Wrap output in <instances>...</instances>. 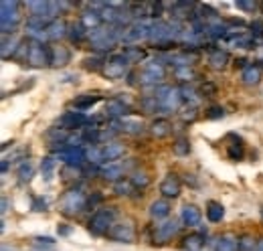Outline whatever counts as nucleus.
Segmentation results:
<instances>
[{"instance_id": "nucleus-31", "label": "nucleus", "mask_w": 263, "mask_h": 251, "mask_svg": "<svg viewBox=\"0 0 263 251\" xmlns=\"http://www.w3.org/2000/svg\"><path fill=\"white\" fill-rule=\"evenodd\" d=\"M122 132H126V134H142L144 132V124L140 122V120H132V118H124L122 122Z\"/></svg>"}, {"instance_id": "nucleus-20", "label": "nucleus", "mask_w": 263, "mask_h": 251, "mask_svg": "<svg viewBox=\"0 0 263 251\" xmlns=\"http://www.w3.org/2000/svg\"><path fill=\"white\" fill-rule=\"evenodd\" d=\"M69 61H71V51L67 47H61V45L51 47V65L53 67H63Z\"/></svg>"}, {"instance_id": "nucleus-30", "label": "nucleus", "mask_w": 263, "mask_h": 251, "mask_svg": "<svg viewBox=\"0 0 263 251\" xmlns=\"http://www.w3.org/2000/svg\"><path fill=\"white\" fill-rule=\"evenodd\" d=\"M101 21H103V19H101V12H96V10H91V12H83V16H81V25H83L87 31L98 29Z\"/></svg>"}, {"instance_id": "nucleus-40", "label": "nucleus", "mask_w": 263, "mask_h": 251, "mask_svg": "<svg viewBox=\"0 0 263 251\" xmlns=\"http://www.w3.org/2000/svg\"><path fill=\"white\" fill-rule=\"evenodd\" d=\"M130 181L134 183V187H142V188L150 183V178H148V174H146V172H136Z\"/></svg>"}, {"instance_id": "nucleus-7", "label": "nucleus", "mask_w": 263, "mask_h": 251, "mask_svg": "<svg viewBox=\"0 0 263 251\" xmlns=\"http://www.w3.org/2000/svg\"><path fill=\"white\" fill-rule=\"evenodd\" d=\"M27 63L33 67H45L51 65V47L41 43V41H29V53Z\"/></svg>"}, {"instance_id": "nucleus-35", "label": "nucleus", "mask_w": 263, "mask_h": 251, "mask_svg": "<svg viewBox=\"0 0 263 251\" xmlns=\"http://www.w3.org/2000/svg\"><path fill=\"white\" fill-rule=\"evenodd\" d=\"M55 166H57V162H55L51 156L43 158V162H41V172H43V176H45L47 181L53 178V170H55Z\"/></svg>"}, {"instance_id": "nucleus-1", "label": "nucleus", "mask_w": 263, "mask_h": 251, "mask_svg": "<svg viewBox=\"0 0 263 251\" xmlns=\"http://www.w3.org/2000/svg\"><path fill=\"white\" fill-rule=\"evenodd\" d=\"M124 34H120L118 27H98L93 31H89L87 39L91 43V47L96 51H109L118 45V41L122 39Z\"/></svg>"}, {"instance_id": "nucleus-32", "label": "nucleus", "mask_w": 263, "mask_h": 251, "mask_svg": "<svg viewBox=\"0 0 263 251\" xmlns=\"http://www.w3.org/2000/svg\"><path fill=\"white\" fill-rule=\"evenodd\" d=\"M172 150H174L176 156H186V154L191 152V142H189V138H186V136L176 138V142L172 144Z\"/></svg>"}, {"instance_id": "nucleus-10", "label": "nucleus", "mask_w": 263, "mask_h": 251, "mask_svg": "<svg viewBox=\"0 0 263 251\" xmlns=\"http://www.w3.org/2000/svg\"><path fill=\"white\" fill-rule=\"evenodd\" d=\"M152 21H138V23H134L132 27H128L126 31L122 32L124 37V41L126 43H140V41H144V39H150V31H152Z\"/></svg>"}, {"instance_id": "nucleus-38", "label": "nucleus", "mask_w": 263, "mask_h": 251, "mask_svg": "<svg viewBox=\"0 0 263 251\" xmlns=\"http://www.w3.org/2000/svg\"><path fill=\"white\" fill-rule=\"evenodd\" d=\"M227 154H229L231 160H241V158L245 156V148H243L241 142H239V144H231L229 150H227Z\"/></svg>"}, {"instance_id": "nucleus-11", "label": "nucleus", "mask_w": 263, "mask_h": 251, "mask_svg": "<svg viewBox=\"0 0 263 251\" xmlns=\"http://www.w3.org/2000/svg\"><path fill=\"white\" fill-rule=\"evenodd\" d=\"M89 124H91V120L81 112H65L57 120V126H61V130H85L83 126Z\"/></svg>"}, {"instance_id": "nucleus-3", "label": "nucleus", "mask_w": 263, "mask_h": 251, "mask_svg": "<svg viewBox=\"0 0 263 251\" xmlns=\"http://www.w3.org/2000/svg\"><path fill=\"white\" fill-rule=\"evenodd\" d=\"M154 97L160 105V112H178L184 97H182V92L178 87H170V85H158L156 92H154Z\"/></svg>"}, {"instance_id": "nucleus-23", "label": "nucleus", "mask_w": 263, "mask_h": 251, "mask_svg": "<svg viewBox=\"0 0 263 251\" xmlns=\"http://www.w3.org/2000/svg\"><path fill=\"white\" fill-rule=\"evenodd\" d=\"M101 150H103V160L105 162H116L120 156H124V146L118 144V142H107Z\"/></svg>"}, {"instance_id": "nucleus-26", "label": "nucleus", "mask_w": 263, "mask_h": 251, "mask_svg": "<svg viewBox=\"0 0 263 251\" xmlns=\"http://www.w3.org/2000/svg\"><path fill=\"white\" fill-rule=\"evenodd\" d=\"M67 27L63 21H53L49 27H47V31H45V34H47V41L51 39V41H57V39H61V37H65L67 34Z\"/></svg>"}, {"instance_id": "nucleus-43", "label": "nucleus", "mask_w": 263, "mask_h": 251, "mask_svg": "<svg viewBox=\"0 0 263 251\" xmlns=\"http://www.w3.org/2000/svg\"><path fill=\"white\" fill-rule=\"evenodd\" d=\"M235 6L241 8V10H255L257 4H255V2H241V0H239V2H235Z\"/></svg>"}, {"instance_id": "nucleus-42", "label": "nucleus", "mask_w": 263, "mask_h": 251, "mask_svg": "<svg viewBox=\"0 0 263 251\" xmlns=\"http://www.w3.org/2000/svg\"><path fill=\"white\" fill-rule=\"evenodd\" d=\"M223 116H225V110L219 107V105H215V107H211V110L206 112V118H209V120H217V118H223Z\"/></svg>"}, {"instance_id": "nucleus-5", "label": "nucleus", "mask_w": 263, "mask_h": 251, "mask_svg": "<svg viewBox=\"0 0 263 251\" xmlns=\"http://www.w3.org/2000/svg\"><path fill=\"white\" fill-rule=\"evenodd\" d=\"M128 67H130V59L124 55V53H114L109 57H105L103 63V73L107 79H120L128 73Z\"/></svg>"}, {"instance_id": "nucleus-27", "label": "nucleus", "mask_w": 263, "mask_h": 251, "mask_svg": "<svg viewBox=\"0 0 263 251\" xmlns=\"http://www.w3.org/2000/svg\"><path fill=\"white\" fill-rule=\"evenodd\" d=\"M150 132H152V136H156V138H164V136H168V134L172 132V126H170V122L164 120V118H158V120L152 122Z\"/></svg>"}, {"instance_id": "nucleus-39", "label": "nucleus", "mask_w": 263, "mask_h": 251, "mask_svg": "<svg viewBox=\"0 0 263 251\" xmlns=\"http://www.w3.org/2000/svg\"><path fill=\"white\" fill-rule=\"evenodd\" d=\"M174 73H176V77H180L182 81H191V79L197 75V73H195L193 69H189V67H176Z\"/></svg>"}, {"instance_id": "nucleus-21", "label": "nucleus", "mask_w": 263, "mask_h": 251, "mask_svg": "<svg viewBox=\"0 0 263 251\" xmlns=\"http://www.w3.org/2000/svg\"><path fill=\"white\" fill-rule=\"evenodd\" d=\"M170 215V203L166 199H160V201H154L150 205V217L156 221H162Z\"/></svg>"}, {"instance_id": "nucleus-15", "label": "nucleus", "mask_w": 263, "mask_h": 251, "mask_svg": "<svg viewBox=\"0 0 263 251\" xmlns=\"http://www.w3.org/2000/svg\"><path fill=\"white\" fill-rule=\"evenodd\" d=\"M59 158L69 164V166H79L83 164L87 158H85V150L81 146H65L61 152H59Z\"/></svg>"}, {"instance_id": "nucleus-45", "label": "nucleus", "mask_w": 263, "mask_h": 251, "mask_svg": "<svg viewBox=\"0 0 263 251\" xmlns=\"http://www.w3.org/2000/svg\"><path fill=\"white\" fill-rule=\"evenodd\" d=\"M101 199H103L101 194H93V196H89V199H87V205H89V207H96Z\"/></svg>"}, {"instance_id": "nucleus-41", "label": "nucleus", "mask_w": 263, "mask_h": 251, "mask_svg": "<svg viewBox=\"0 0 263 251\" xmlns=\"http://www.w3.org/2000/svg\"><path fill=\"white\" fill-rule=\"evenodd\" d=\"M257 243L251 239V237H243L239 239V251H255Z\"/></svg>"}, {"instance_id": "nucleus-28", "label": "nucleus", "mask_w": 263, "mask_h": 251, "mask_svg": "<svg viewBox=\"0 0 263 251\" xmlns=\"http://www.w3.org/2000/svg\"><path fill=\"white\" fill-rule=\"evenodd\" d=\"M87 34H89V31L81 25V21H79V23H73V25L69 27V32H67V37H69L73 43H81L83 39H87Z\"/></svg>"}, {"instance_id": "nucleus-44", "label": "nucleus", "mask_w": 263, "mask_h": 251, "mask_svg": "<svg viewBox=\"0 0 263 251\" xmlns=\"http://www.w3.org/2000/svg\"><path fill=\"white\" fill-rule=\"evenodd\" d=\"M34 241H39V243H45V245H49V247H53V245H55V241H53L51 237H36Z\"/></svg>"}, {"instance_id": "nucleus-16", "label": "nucleus", "mask_w": 263, "mask_h": 251, "mask_svg": "<svg viewBox=\"0 0 263 251\" xmlns=\"http://www.w3.org/2000/svg\"><path fill=\"white\" fill-rule=\"evenodd\" d=\"M160 192L164 194L166 199H176L180 194V178L176 174H168L160 183Z\"/></svg>"}, {"instance_id": "nucleus-29", "label": "nucleus", "mask_w": 263, "mask_h": 251, "mask_svg": "<svg viewBox=\"0 0 263 251\" xmlns=\"http://www.w3.org/2000/svg\"><path fill=\"white\" fill-rule=\"evenodd\" d=\"M209 63H211L215 69H223V67L229 63V53H227V51H221V49H215V51H211V55H209Z\"/></svg>"}, {"instance_id": "nucleus-36", "label": "nucleus", "mask_w": 263, "mask_h": 251, "mask_svg": "<svg viewBox=\"0 0 263 251\" xmlns=\"http://www.w3.org/2000/svg\"><path fill=\"white\" fill-rule=\"evenodd\" d=\"M124 55L130 59V63H140L146 57V53H144L140 47H128V49L124 51Z\"/></svg>"}, {"instance_id": "nucleus-17", "label": "nucleus", "mask_w": 263, "mask_h": 251, "mask_svg": "<svg viewBox=\"0 0 263 251\" xmlns=\"http://www.w3.org/2000/svg\"><path fill=\"white\" fill-rule=\"evenodd\" d=\"M213 247H215L213 251H239V239L233 233H225V235L215 239Z\"/></svg>"}, {"instance_id": "nucleus-46", "label": "nucleus", "mask_w": 263, "mask_h": 251, "mask_svg": "<svg viewBox=\"0 0 263 251\" xmlns=\"http://www.w3.org/2000/svg\"><path fill=\"white\" fill-rule=\"evenodd\" d=\"M6 211H8V201H6V199H2V215H4Z\"/></svg>"}, {"instance_id": "nucleus-22", "label": "nucleus", "mask_w": 263, "mask_h": 251, "mask_svg": "<svg viewBox=\"0 0 263 251\" xmlns=\"http://www.w3.org/2000/svg\"><path fill=\"white\" fill-rule=\"evenodd\" d=\"M204 235L200 233H193V235H186L184 241H182V247L184 251H204Z\"/></svg>"}, {"instance_id": "nucleus-37", "label": "nucleus", "mask_w": 263, "mask_h": 251, "mask_svg": "<svg viewBox=\"0 0 263 251\" xmlns=\"http://www.w3.org/2000/svg\"><path fill=\"white\" fill-rule=\"evenodd\" d=\"M85 158H87V162H91V164H99V162L103 160V150L98 148V146H91V148L85 150Z\"/></svg>"}, {"instance_id": "nucleus-9", "label": "nucleus", "mask_w": 263, "mask_h": 251, "mask_svg": "<svg viewBox=\"0 0 263 251\" xmlns=\"http://www.w3.org/2000/svg\"><path fill=\"white\" fill-rule=\"evenodd\" d=\"M180 231V223L176 219H164L162 223H158L154 227V235H152V241L156 245H164L168 243L176 233Z\"/></svg>"}, {"instance_id": "nucleus-33", "label": "nucleus", "mask_w": 263, "mask_h": 251, "mask_svg": "<svg viewBox=\"0 0 263 251\" xmlns=\"http://www.w3.org/2000/svg\"><path fill=\"white\" fill-rule=\"evenodd\" d=\"M134 183H132L130 178H124V181H120V183H116L114 185V190H116V194H120V196H130L132 192H134Z\"/></svg>"}, {"instance_id": "nucleus-25", "label": "nucleus", "mask_w": 263, "mask_h": 251, "mask_svg": "<svg viewBox=\"0 0 263 251\" xmlns=\"http://www.w3.org/2000/svg\"><path fill=\"white\" fill-rule=\"evenodd\" d=\"M223 217H225V209H223V205L217 203V201H211V203L206 205V219L211 221V223H221Z\"/></svg>"}, {"instance_id": "nucleus-47", "label": "nucleus", "mask_w": 263, "mask_h": 251, "mask_svg": "<svg viewBox=\"0 0 263 251\" xmlns=\"http://www.w3.org/2000/svg\"><path fill=\"white\" fill-rule=\"evenodd\" d=\"M69 231H71V229H69V227H59V233H61V235H67V233H69Z\"/></svg>"}, {"instance_id": "nucleus-24", "label": "nucleus", "mask_w": 263, "mask_h": 251, "mask_svg": "<svg viewBox=\"0 0 263 251\" xmlns=\"http://www.w3.org/2000/svg\"><path fill=\"white\" fill-rule=\"evenodd\" d=\"M241 79H243V83H247V85H257V83L261 81V69H259L257 65H247V67L243 69Z\"/></svg>"}, {"instance_id": "nucleus-12", "label": "nucleus", "mask_w": 263, "mask_h": 251, "mask_svg": "<svg viewBox=\"0 0 263 251\" xmlns=\"http://www.w3.org/2000/svg\"><path fill=\"white\" fill-rule=\"evenodd\" d=\"M105 116L107 118H114V120H124V116H128L130 114V105L124 101V97H111V99H107V103H105Z\"/></svg>"}, {"instance_id": "nucleus-18", "label": "nucleus", "mask_w": 263, "mask_h": 251, "mask_svg": "<svg viewBox=\"0 0 263 251\" xmlns=\"http://www.w3.org/2000/svg\"><path fill=\"white\" fill-rule=\"evenodd\" d=\"M200 209H198L197 205H184L182 207V211H180V221L184 223V225H189V227H197L200 225Z\"/></svg>"}, {"instance_id": "nucleus-8", "label": "nucleus", "mask_w": 263, "mask_h": 251, "mask_svg": "<svg viewBox=\"0 0 263 251\" xmlns=\"http://www.w3.org/2000/svg\"><path fill=\"white\" fill-rule=\"evenodd\" d=\"M164 63L162 61H146L144 69L138 73V79L142 85H156L164 79Z\"/></svg>"}, {"instance_id": "nucleus-6", "label": "nucleus", "mask_w": 263, "mask_h": 251, "mask_svg": "<svg viewBox=\"0 0 263 251\" xmlns=\"http://www.w3.org/2000/svg\"><path fill=\"white\" fill-rule=\"evenodd\" d=\"M2 34H8V32H14L16 29V23L21 21V12H18V8H21V4L16 2V0H4L2 4Z\"/></svg>"}, {"instance_id": "nucleus-19", "label": "nucleus", "mask_w": 263, "mask_h": 251, "mask_svg": "<svg viewBox=\"0 0 263 251\" xmlns=\"http://www.w3.org/2000/svg\"><path fill=\"white\" fill-rule=\"evenodd\" d=\"M99 99H101V95L98 94H83V95H79L77 99H73V107H75V112H85V110H89V107H93L96 103H98Z\"/></svg>"}, {"instance_id": "nucleus-48", "label": "nucleus", "mask_w": 263, "mask_h": 251, "mask_svg": "<svg viewBox=\"0 0 263 251\" xmlns=\"http://www.w3.org/2000/svg\"><path fill=\"white\" fill-rule=\"evenodd\" d=\"M255 251H263V239H261V241H257V247H255Z\"/></svg>"}, {"instance_id": "nucleus-4", "label": "nucleus", "mask_w": 263, "mask_h": 251, "mask_svg": "<svg viewBox=\"0 0 263 251\" xmlns=\"http://www.w3.org/2000/svg\"><path fill=\"white\" fill-rule=\"evenodd\" d=\"M85 207H87V196H85V192L79 190V188L67 190L65 194L61 196V201H59V211H61L63 215H67V217L79 215Z\"/></svg>"}, {"instance_id": "nucleus-13", "label": "nucleus", "mask_w": 263, "mask_h": 251, "mask_svg": "<svg viewBox=\"0 0 263 251\" xmlns=\"http://www.w3.org/2000/svg\"><path fill=\"white\" fill-rule=\"evenodd\" d=\"M109 237L114 241H120V243H132L134 241V227H132L130 221H124V223H116L109 231Z\"/></svg>"}, {"instance_id": "nucleus-34", "label": "nucleus", "mask_w": 263, "mask_h": 251, "mask_svg": "<svg viewBox=\"0 0 263 251\" xmlns=\"http://www.w3.org/2000/svg\"><path fill=\"white\" fill-rule=\"evenodd\" d=\"M33 164H31V160H25L21 166H18V181L21 183H29L31 178H33Z\"/></svg>"}, {"instance_id": "nucleus-14", "label": "nucleus", "mask_w": 263, "mask_h": 251, "mask_svg": "<svg viewBox=\"0 0 263 251\" xmlns=\"http://www.w3.org/2000/svg\"><path fill=\"white\" fill-rule=\"evenodd\" d=\"M99 174L105 178V181H111L114 185L116 183H120V181H124V174H126V166L120 162V160H116V162H107L101 170H99Z\"/></svg>"}, {"instance_id": "nucleus-2", "label": "nucleus", "mask_w": 263, "mask_h": 251, "mask_svg": "<svg viewBox=\"0 0 263 251\" xmlns=\"http://www.w3.org/2000/svg\"><path fill=\"white\" fill-rule=\"evenodd\" d=\"M116 217H118L116 207H101V209H98V211L91 215L87 229H89L93 235H105V233H109L111 227L116 225Z\"/></svg>"}]
</instances>
